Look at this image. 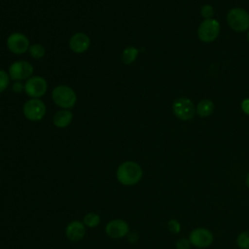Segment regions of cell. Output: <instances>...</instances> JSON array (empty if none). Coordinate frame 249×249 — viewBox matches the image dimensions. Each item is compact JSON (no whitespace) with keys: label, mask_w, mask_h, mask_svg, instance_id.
Masks as SVG:
<instances>
[{"label":"cell","mask_w":249,"mask_h":249,"mask_svg":"<svg viewBox=\"0 0 249 249\" xmlns=\"http://www.w3.org/2000/svg\"><path fill=\"white\" fill-rule=\"evenodd\" d=\"M126 236H127V240L130 243H135L138 240V234L136 232H128Z\"/></svg>","instance_id":"cell-25"},{"label":"cell","mask_w":249,"mask_h":249,"mask_svg":"<svg viewBox=\"0 0 249 249\" xmlns=\"http://www.w3.org/2000/svg\"><path fill=\"white\" fill-rule=\"evenodd\" d=\"M33 66L26 60H18L13 62L9 67V76L14 81H23L32 77Z\"/></svg>","instance_id":"cell-5"},{"label":"cell","mask_w":249,"mask_h":249,"mask_svg":"<svg viewBox=\"0 0 249 249\" xmlns=\"http://www.w3.org/2000/svg\"><path fill=\"white\" fill-rule=\"evenodd\" d=\"M189 240L191 241L192 245L197 248H206L212 243L213 235L210 231L203 228H197L192 231Z\"/></svg>","instance_id":"cell-11"},{"label":"cell","mask_w":249,"mask_h":249,"mask_svg":"<svg viewBox=\"0 0 249 249\" xmlns=\"http://www.w3.org/2000/svg\"><path fill=\"white\" fill-rule=\"evenodd\" d=\"M28 52H29V54L33 58H35V59L42 58L45 55V53H46L45 48L42 45H40V44H33V45H31L29 47Z\"/></svg>","instance_id":"cell-18"},{"label":"cell","mask_w":249,"mask_h":249,"mask_svg":"<svg viewBox=\"0 0 249 249\" xmlns=\"http://www.w3.org/2000/svg\"><path fill=\"white\" fill-rule=\"evenodd\" d=\"M229 25L235 31L241 32L249 28V14L240 8L231 9L227 16Z\"/></svg>","instance_id":"cell-4"},{"label":"cell","mask_w":249,"mask_h":249,"mask_svg":"<svg viewBox=\"0 0 249 249\" xmlns=\"http://www.w3.org/2000/svg\"><path fill=\"white\" fill-rule=\"evenodd\" d=\"M85 234H86V226L81 221L74 220L66 226L65 235L72 242H78L82 240Z\"/></svg>","instance_id":"cell-13"},{"label":"cell","mask_w":249,"mask_h":249,"mask_svg":"<svg viewBox=\"0 0 249 249\" xmlns=\"http://www.w3.org/2000/svg\"><path fill=\"white\" fill-rule=\"evenodd\" d=\"M200 15L206 19L211 18L212 16L214 15V10L210 5H204L200 10Z\"/></svg>","instance_id":"cell-22"},{"label":"cell","mask_w":249,"mask_h":249,"mask_svg":"<svg viewBox=\"0 0 249 249\" xmlns=\"http://www.w3.org/2000/svg\"><path fill=\"white\" fill-rule=\"evenodd\" d=\"M246 184H247V186L249 188V173L247 174V177H246Z\"/></svg>","instance_id":"cell-27"},{"label":"cell","mask_w":249,"mask_h":249,"mask_svg":"<svg viewBox=\"0 0 249 249\" xmlns=\"http://www.w3.org/2000/svg\"><path fill=\"white\" fill-rule=\"evenodd\" d=\"M236 242L239 248L249 249V231H245L239 233L237 236Z\"/></svg>","instance_id":"cell-19"},{"label":"cell","mask_w":249,"mask_h":249,"mask_svg":"<svg viewBox=\"0 0 249 249\" xmlns=\"http://www.w3.org/2000/svg\"><path fill=\"white\" fill-rule=\"evenodd\" d=\"M7 47L15 54L25 53L30 47L29 39L20 32H14L7 38Z\"/></svg>","instance_id":"cell-8"},{"label":"cell","mask_w":249,"mask_h":249,"mask_svg":"<svg viewBox=\"0 0 249 249\" xmlns=\"http://www.w3.org/2000/svg\"><path fill=\"white\" fill-rule=\"evenodd\" d=\"M167 229L172 233H178L181 230V225L177 220L171 219L167 222Z\"/></svg>","instance_id":"cell-21"},{"label":"cell","mask_w":249,"mask_h":249,"mask_svg":"<svg viewBox=\"0 0 249 249\" xmlns=\"http://www.w3.org/2000/svg\"><path fill=\"white\" fill-rule=\"evenodd\" d=\"M191 241L187 238H180L176 242V248L177 249H190L191 248Z\"/></svg>","instance_id":"cell-23"},{"label":"cell","mask_w":249,"mask_h":249,"mask_svg":"<svg viewBox=\"0 0 249 249\" xmlns=\"http://www.w3.org/2000/svg\"><path fill=\"white\" fill-rule=\"evenodd\" d=\"M73 120V114L68 109H62L57 111L53 118V124L58 128H64L68 126Z\"/></svg>","instance_id":"cell-14"},{"label":"cell","mask_w":249,"mask_h":249,"mask_svg":"<svg viewBox=\"0 0 249 249\" xmlns=\"http://www.w3.org/2000/svg\"><path fill=\"white\" fill-rule=\"evenodd\" d=\"M138 55V50L135 47L129 46L126 47L122 53V61L124 64H131L132 62H134V60L136 59Z\"/></svg>","instance_id":"cell-16"},{"label":"cell","mask_w":249,"mask_h":249,"mask_svg":"<svg viewBox=\"0 0 249 249\" xmlns=\"http://www.w3.org/2000/svg\"><path fill=\"white\" fill-rule=\"evenodd\" d=\"M48 89L47 81L41 76H32L24 84V91L31 98H40Z\"/></svg>","instance_id":"cell-6"},{"label":"cell","mask_w":249,"mask_h":249,"mask_svg":"<svg viewBox=\"0 0 249 249\" xmlns=\"http://www.w3.org/2000/svg\"><path fill=\"white\" fill-rule=\"evenodd\" d=\"M10 76L7 72H5L4 70H0V93L3 92L10 84Z\"/></svg>","instance_id":"cell-20"},{"label":"cell","mask_w":249,"mask_h":249,"mask_svg":"<svg viewBox=\"0 0 249 249\" xmlns=\"http://www.w3.org/2000/svg\"><path fill=\"white\" fill-rule=\"evenodd\" d=\"M12 89H13V90H14L15 92L20 93V92H22V91L24 90V85L21 84V82H19V81H16V82L13 84Z\"/></svg>","instance_id":"cell-24"},{"label":"cell","mask_w":249,"mask_h":249,"mask_svg":"<svg viewBox=\"0 0 249 249\" xmlns=\"http://www.w3.org/2000/svg\"><path fill=\"white\" fill-rule=\"evenodd\" d=\"M53 102L62 109H71L75 106L77 95L74 89L65 85L56 86L52 91Z\"/></svg>","instance_id":"cell-2"},{"label":"cell","mask_w":249,"mask_h":249,"mask_svg":"<svg viewBox=\"0 0 249 249\" xmlns=\"http://www.w3.org/2000/svg\"><path fill=\"white\" fill-rule=\"evenodd\" d=\"M105 232L111 238H122L126 236L129 232V226L124 220L114 219L105 226Z\"/></svg>","instance_id":"cell-10"},{"label":"cell","mask_w":249,"mask_h":249,"mask_svg":"<svg viewBox=\"0 0 249 249\" xmlns=\"http://www.w3.org/2000/svg\"><path fill=\"white\" fill-rule=\"evenodd\" d=\"M46 105L40 98L28 99L22 108L24 117L31 122H39L46 115Z\"/></svg>","instance_id":"cell-3"},{"label":"cell","mask_w":249,"mask_h":249,"mask_svg":"<svg viewBox=\"0 0 249 249\" xmlns=\"http://www.w3.org/2000/svg\"><path fill=\"white\" fill-rule=\"evenodd\" d=\"M90 46L89 37L84 32H78L72 35L69 41V47L75 53H83L89 50Z\"/></svg>","instance_id":"cell-12"},{"label":"cell","mask_w":249,"mask_h":249,"mask_svg":"<svg viewBox=\"0 0 249 249\" xmlns=\"http://www.w3.org/2000/svg\"><path fill=\"white\" fill-rule=\"evenodd\" d=\"M172 110L175 116L182 121L191 120L195 116L194 103L185 97L177 98L172 104Z\"/></svg>","instance_id":"cell-9"},{"label":"cell","mask_w":249,"mask_h":249,"mask_svg":"<svg viewBox=\"0 0 249 249\" xmlns=\"http://www.w3.org/2000/svg\"><path fill=\"white\" fill-rule=\"evenodd\" d=\"M241 108L243 110V112L247 115H249V98L244 99L241 103Z\"/></svg>","instance_id":"cell-26"},{"label":"cell","mask_w":249,"mask_h":249,"mask_svg":"<svg viewBox=\"0 0 249 249\" xmlns=\"http://www.w3.org/2000/svg\"><path fill=\"white\" fill-rule=\"evenodd\" d=\"M247 38H248V41H249V32H248V34H247Z\"/></svg>","instance_id":"cell-28"},{"label":"cell","mask_w":249,"mask_h":249,"mask_svg":"<svg viewBox=\"0 0 249 249\" xmlns=\"http://www.w3.org/2000/svg\"><path fill=\"white\" fill-rule=\"evenodd\" d=\"M220 32V24L218 20L213 18H208L203 20L197 30V34L199 39L202 42L210 43L214 41Z\"/></svg>","instance_id":"cell-7"},{"label":"cell","mask_w":249,"mask_h":249,"mask_svg":"<svg viewBox=\"0 0 249 249\" xmlns=\"http://www.w3.org/2000/svg\"><path fill=\"white\" fill-rule=\"evenodd\" d=\"M83 223L86 227L93 229L100 224V216L96 213L89 212L85 215V217L83 219Z\"/></svg>","instance_id":"cell-17"},{"label":"cell","mask_w":249,"mask_h":249,"mask_svg":"<svg viewBox=\"0 0 249 249\" xmlns=\"http://www.w3.org/2000/svg\"><path fill=\"white\" fill-rule=\"evenodd\" d=\"M143 175L141 166L132 160L124 161L117 169V180L124 186H133L137 184Z\"/></svg>","instance_id":"cell-1"},{"label":"cell","mask_w":249,"mask_h":249,"mask_svg":"<svg viewBox=\"0 0 249 249\" xmlns=\"http://www.w3.org/2000/svg\"><path fill=\"white\" fill-rule=\"evenodd\" d=\"M214 110V104L209 99H203L199 101L196 107V113L200 117H207L213 113Z\"/></svg>","instance_id":"cell-15"}]
</instances>
